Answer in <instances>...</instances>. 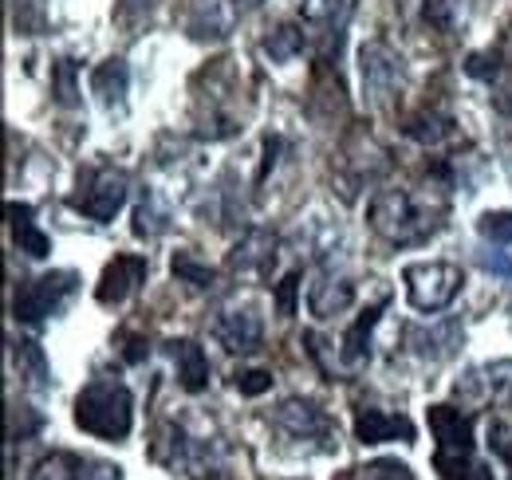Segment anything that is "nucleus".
<instances>
[{"label": "nucleus", "instance_id": "1", "mask_svg": "<svg viewBox=\"0 0 512 480\" xmlns=\"http://www.w3.org/2000/svg\"><path fill=\"white\" fill-rule=\"evenodd\" d=\"M442 217H446L442 209L438 213L422 209L406 189H379L371 197V205H367L371 229L383 240H390V244H418V240H426L430 233L442 229Z\"/></svg>", "mask_w": 512, "mask_h": 480}, {"label": "nucleus", "instance_id": "2", "mask_svg": "<svg viewBox=\"0 0 512 480\" xmlns=\"http://www.w3.org/2000/svg\"><path fill=\"white\" fill-rule=\"evenodd\" d=\"M75 425L99 441H123L134 425V398L123 382H91L75 398Z\"/></svg>", "mask_w": 512, "mask_h": 480}, {"label": "nucleus", "instance_id": "3", "mask_svg": "<svg viewBox=\"0 0 512 480\" xmlns=\"http://www.w3.org/2000/svg\"><path fill=\"white\" fill-rule=\"evenodd\" d=\"M130 193V178L127 170H115V166H99V170H87L79 174V185L71 193V209L107 225L123 205H127Z\"/></svg>", "mask_w": 512, "mask_h": 480}, {"label": "nucleus", "instance_id": "4", "mask_svg": "<svg viewBox=\"0 0 512 480\" xmlns=\"http://www.w3.org/2000/svg\"><path fill=\"white\" fill-rule=\"evenodd\" d=\"M402 280H406V296H410V303H414L418 311H430V315H434V311H446L449 303L457 300L461 284H465L461 268L449 264V260L410 264V268L402 272Z\"/></svg>", "mask_w": 512, "mask_h": 480}, {"label": "nucleus", "instance_id": "5", "mask_svg": "<svg viewBox=\"0 0 512 480\" xmlns=\"http://www.w3.org/2000/svg\"><path fill=\"white\" fill-rule=\"evenodd\" d=\"M79 288V276L75 272H48V276H36V280H24L12 296V315L20 323H44L52 311H60L64 300Z\"/></svg>", "mask_w": 512, "mask_h": 480}, {"label": "nucleus", "instance_id": "6", "mask_svg": "<svg viewBox=\"0 0 512 480\" xmlns=\"http://www.w3.org/2000/svg\"><path fill=\"white\" fill-rule=\"evenodd\" d=\"M359 71H363V87L371 103H386L394 95V87L402 83V56L386 44V40H371L359 48Z\"/></svg>", "mask_w": 512, "mask_h": 480}, {"label": "nucleus", "instance_id": "7", "mask_svg": "<svg viewBox=\"0 0 512 480\" xmlns=\"http://www.w3.org/2000/svg\"><path fill=\"white\" fill-rule=\"evenodd\" d=\"M453 394L465 402V406H485V402H501L512 394V362H481L473 370H465V378L453 386Z\"/></svg>", "mask_w": 512, "mask_h": 480}, {"label": "nucleus", "instance_id": "8", "mask_svg": "<svg viewBox=\"0 0 512 480\" xmlns=\"http://www.w3.org/2000/svg\"><path fill=\"white\" fill-rule=\"evenodd\" d=\"M272 421H276L284 433L304 437V441H323V445H331V437H335L331 418L323 414L316 402H308V398H284V402L272 410Z\"/></svg>", "mask_w": 512, "mask_h": 480}, {"label": "nucleus", "instance_id": "9", "mask_svg": "<svg viewBox=\"0 0 512 480\" xmlns=\"http://www.w3.org/2000/svg\"><path fill=\"white\" fill-rule=\"evenodd\" d=\"M146 272H150V264H146V256H115L107 268H103V276H99V288H95V300L103 303V307H115V303H123L146 280Z\"/></svg>", "mask_w": 512, "mask_h": 480}, {"label": "nucleus", "instance_id": "10", "mask_svg": "<svg viewBox=\"0 0 512 480\" xmlns=\"http://www.w3.org/2000/svg\"><path fill=\"white\" fill-rule=\"evenodd\" d=\"M213 335H217V343L225 351L249 355V351L260 347V339H264V323H260L256 307H233V311H221V319L213 323Z\"/></svg>", "mask_w": 512, "mask_h": 480}, {"label": "nucleus", "instance_id": "11", "mask_svg": "<svg viewBox=\"0 0 512 480\" xmlns=\"http://www.w3.org/2000/svg\"><path fill=\"white\" fill-rule=\"evenodd\" d=\"M430 433L438 441V453L469 457V449H473V421L453 406H430Z\"/></svg>", "mask_w": 512, "mask_h": 480}, {"label": "nucleus", "instance_id": "12", "mask_svg": "<svg viewBox=\"0 0 512 480\" xmlns=\"http://www.w3.org/2000/svg\"><path fill=\"white\" fill-rule=\"evenodd\" d=\"M406 343L418 359L430 362H446L457 355L461 347V323L457 319H446V323H434V327H410L406 331Z\"/></svg>", "mask_w": 512, "mask_h": 480}, {"label": "nucleus", "instance_id": "13", "mask_svg": "<svg viewBox=\"0 0 512 480\" xmlns=\"http://www.w3.org/2000/svg\"><path fill=\"white\" fill-rule=\"evenodd\" d=\"M355 437L363 445H383V441H414V421L386 410H359L355 414Z\"/></svg>", "mask_w": 512, "mask_h": 480}, {"label": "nucleus", "instance_id": "14", "mask_svg": "<svg viewBox=\"0 0 512 480\" xmlns=\"http://www.w3.org/2000/svg\"><path fill=\"white\" fill-rule=\"evenodd\" d=\"M166 351H170V359L178 366V386L186 394H201L209 386V359H205V351L193 339H170Z\"/></svg>", "mask_w": 512, "mask_h": 480}, {"label": "nucleus", "instance_id": "15", "mask_svg": "<svg viewBox=\"0 0 512 480\" xmlns=\"http://www.w3.org/2000/svg\"><path fill=\"white\" fill-rule=\"evenodd\" d=\"M130 91V67L127 60H103L91 71V95L103 103V107H123Z\"/></svg>", "mask_w": 512, "mask_h": 480}, {"label": "nucleus", "instance_id": "16", "mask_svg": "<svg viewBox=\"0 0 512 480\" xmlns=\"http://www.w3.org/2000/svg\"><path fill=\"white\" fill-rule=\"evenodd\" d=\"M272 260H276V237L268 229H253L229 252V268L233 272H268Z\"/></svg>", "mask_w": 512, "mask_h": 480}, {"label": "nucleus", "instance_id": "17", "mask_svg": "<svg viewBox=\"0 0 512 480\" xmlns=\"http://www.w3.org/2000/svg\"><path fill=\"white\" fill-rule=\"evenodd\" d=\"M351 303H355V284H351L347 276H327V280H320V284L312 288V296H308V307H312L316 319H335V315H343Z\"/></svg>", "mask_w": 512, "mask_h": 480}, {"label": "nucleus", "instance_id": "18", "mask_svg": "<svg viewBox=\"0 0 512 480\" xmlns=\"http://www.w3.org/2000/svg\"><path fill=\"white\" fill-rule=\"evenodd\" d=\"M8 225H12V240L20 244V252H28V256H36V260H44L48 252H52V240L48 233L32 221V209L28 205H8Z\"/></svg>", "mask_w": 512, "mask_h": 480}, {"label": "nucleus", "instance_id": "19", "mask_svg": "<svg viewBox=\"0 0 512 480\" xmlns=\"http://www.w3.org/2000/svg\"><path fill=\"white\" fill-rule=\"evenodd\" d=\"M166 229H170V209H166V201H162L154 189H146L142 201L134 205V237L154 240V237H162Z\"/></svg>", "mask_w": 512, "mask_h": 480}, {"label": "nucleus", "instance_id": "20", "mask_svg": "<svg viewBox=\"0 0 512 480\" xmlns=\"http://www.w3.org/2000/svg\"><path fill=\"white\" fill-rule=\"evenodd\" d=\"M414 142H422V146H438V142H446L449 134H453V119L442 115V111H430V107H422V111H414L406 126H402Z\"/></svg>", "mask_w": 512, "mask_h": 480}, {"label": "nucleus", "instance_id": "21", "mask_svg": "<svg viewBox=\"0 0 512 480\" xmlns=\"http://www.w3.org/2000/svg\"><path fill=\"white\" fill-rule=\"evenodd\" d=\"M12 362H16V370H20V378L28 382V386H36V390H44L48 382H52V370H48V359H44V351L36 347V343H12Z\"/></svg>", "mask_w": 512, "mask_h": 480}, {"label": "nucleus", "instance_id": "22", "mask_svg": "<svg viewBox=\"0 0 512 480\" xmlns=\"http://www.w3.org/2000/svg\"><path fill=\"white\" fill-rule=\"evenodd\" d=\"M260 48H264V56H268L272 63L296 60V56L304 52V28H296V24H280V28H272V32L260 40Z\"/></svg>", "mask_w": 512, "mask_h": 480}, {"label": "nucleus", "instance_id": "23", "mask_svg": "<svg viewBox=\"0 0 512 480\" xmlns=\"http://www.w3.org/2000/svg\"><path fill=\"white\" fill-rule=\"evenodd\" d=\"M379 315H383V303H375V307H367L355 323H351V331L343 335V362H359L367 359V343H371V331H375V323H379Z\"/></svg>", "mask_w": 512, "mask_h": 480}, {"label": "nucleus", "instance_id": "24", "mask_svg": "<svg viewBox=\"0 0 512 480\" xmlns=\"http://www.w3.org/2000/svg\"><path fill=\"white\" fill-rule=\"evenodd\" d=\"M79 469H83V457H75V453H52V457H44L32 469V480H79Z\"/></svg>", "mask_w": 512, "mask_h": 480}, {"label": "nucleus", "instance_id": "25", "mask_svg": "<svg viewBox=\"0 0 512 480\" xmlns=\"http://www.w3.org/2000/svg\"><path fill=\"white\" fill-rule=\"evenodd\" d=\"M170 268H174L178 280H186V284H193V288H209V284L217 280V272H213L209 264H201L193 252H178V256L170 260Z\"/></svg>", "mask_w": 512, "mask_h": 480}, {"label": "nucleus", "instance_id": "26", "mask_svg": "<svg viewBox=\"0 0 512 480\" xmlns=\"http://www.w3.org/2000/svg\"><path fill=\"white\" fill-rule=\"evenodd\" d=\"M52 95L60 107H75L79 103V87H75V63L60 60L52 67Z\"/></svg>", "mask_w": 512, "mask_h": 480}, {"label": "nucleus", "instance_id": "27", "mask_svg": "<svg viewBox=\"0 0 512 480\" xmlns=\"http://www.w3.org/2000/svg\"><path fill=\"white\" fill-rule=\"evenodd\" d=\"M477 233L493 244H512V213L509 209H493L477 221Z\"/></svg>", "mask_w": 512, "mask_h": 480}, {"label": "nucleus", "instance_id": "28", "mask_svg": "<svg viewBox=\"0 0 512 480\" xmlns=\"http://www.w3.org/2000/svg\"><path fill=\"white\" fill-rule=\"evenodd\" d=\"M347 12V0H304V20L312 24H335Z\"/></svg>", "mask_w": 512, "mask_h": 480}, {"label": "nucleus", "instance_id": "29", "mask_svg": "<svg viewBox=\"0 0 512 480\" xmlns=\"http://www.w3.org/2000/svg\"><path fill=\"white\" fill-rule=\"evenodd\" d=\"M233 386L245 394V398H260L272 390V374L268 370H237L233 374Z\"/></svg>", "mask_w": 512, "mask_h": 480}, {"label": "nucleus", "instance_id": "30", "mask_svg": "<svg viewBox=\"0 0 512 480\" xmlns=\"http://www.w3.org/2000/svg\"><path fill=\"white\" fill-rule=\"evenodd\" d=\"M363 473L371 480H414L410 465H402V461H371Z\"/></svg>", "mask_w": 512, "mask_h": 480}, {"label": "nucleus", "instance_id": "31", "mask_svg": "<svg viewBox=\"0 0 512 480\" xmlns=\"http://www.w3.org/2000/svg\"><path fill=\"white\" fill-rule=\"evenodd\" d=\"M296 288H300V272H292V276H284L276 284V311L280 315H292L296 311Z\"/></svg>", "mask_w": 512, "mask_h": 480}, {"label": "nucleus", "instance_id": "32", "mask_svg": "<svg viewBox=\"0 0 512 480\" xmlns=\"http://www.w3.org/2000/svg\"><path fill=\"white\" fill-rule=\"evenodd\" d=\"M422 16H426L430 28H449L453 24V0H426Z\"/></svg>", "mask_w": 512, "mask_h": 480}, {"label": "nucleus", "instance_id": "33", "mask_svg": "<svg viewBox=\"0 0 512 480\" xmlns=\"http://www.w3.org/2000/svg\"><path fill=\"white\" fill-rule=\"evenodd\" d=\"M36 429H40V418H36V414H28L24 406H20V414L12 410V418H8V437H12V441H24V437H32Z\"/></svg>", "mask_w": 512, "mask_h": 480}, {"label": "nucleus", "instance_id": "34", "mask_svg": "<svg viewBox=\"0 0 512 480\" xmlns=\"http://www.w3.org/2000/svg\"><path fill=\"white\" fill-rule=\"evenodd\" d=\"M79 480H123V469L111 461H83Z\"/></svg>", "mask_w": 512, "mask_h": 480}, {"label": "nucleus", "instance_id": "35", "mask_svg": "<svg viewBox=\"0 0 512 480\" xmlns=\"http://www.w3.org/2000/svg\"><path fill=\"white\" fill-rule=\"evenodd\" d=\"M489 445H493V453H497L505 465H512V437H509V429H505L501 421L489 429Z\"/></svg>", "mask_w": 512, "mask_h": 480}, {"label": "nucleus", "instance_id": "36", "mask_svg": "<svg viewBox=\"0 0 512 480\" xmlns=\"http://www.w3.org/2000/svg\"><path fill=\"white\" fill-rule=\"evenodd\" d=\"M481 264H485L489 272H501V276H512V260H509V256H489V252H481Z\"/></svg>", "mask_w": 512, "mask_h": 480}, {"label": "nucleus", "instance_id": "37", "mask_svg": "<svg viewBox=\"0 0 512 480\" xmlns=\"http://www.w3.org/2000/svg\"><path fill=\"white\" fill-rule=\"evenodd\" d=\"M146 339H138V335H127V351H123V359L127 362H138V359H146Z\"/></svg>", "mask_w": 512, "mask_h": 480}, {"label": "nucleus", "instance_id": "38", "mask_svg": "<svg viewBox=\"0 0 512 480\" xmlns=\"http://www.w3.org/2000/svg\"><path fill=\"white\" fill-rule=\"evenodd\" d=\"M473 480H493V473H489L485 465H477V469H473Z\"/></svg>", "mask_w": 512, "mask_h": 480}, {"label": "nucleus", "instance_id": "39", "mask_svg": "<svg viewBox=\"0 0 512 480\" xmlns=\"http://www.w3.org/2000/svg\"><path fill=\"white\" fill-rule=\"evenodd\" d=\"M343 480H371V477H367V473H363V469H355V473H351V477H343Z\"/></svg>", "mask_w": 512, "mask_h": 480}, {"label": "nucleus", "instance_id": "40", "mask_svg": "<svg viewBox=\"0 0 512 480\" xmlns=\"http://www.w3.org/2000/svg\"><path fill=\"white\" fill-rule=\"evenodd\" d=\"M130 4H138V8H154L158 0H130Z\"/></svg>", "mask_w": 512, "mask_h": 480}, {"label": "nucleus", "instance_id": "41", "mask_svg": "<svg viewBox=\"0 0 512 480\" xmlns=\"http://www.w3.org/2000/svg\"><path fill=\"white\" fill-rule=\"evenodd\" d=\"M237 4H241V8H256V4H260V0H237Z\"/></svg>", "mask_w": 512, "mask_h": 480}]
</instances>
